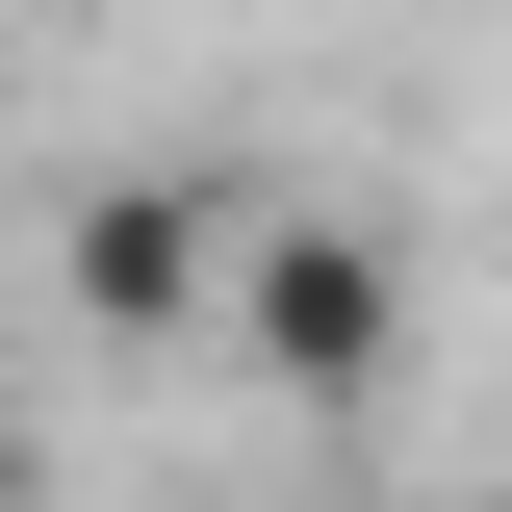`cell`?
Here are the masks:
<instances>
[{"label":"cell","mask_w":512,"mask_h":512,"mask_svg":"<svg viewBox=\"0 0 512 512\" xmlns=\"http://www.w3.org/2000/svg\"><path fill=\"white\" fill-rule=\"evenodd\" d=\"M231 384L384 410V384H410V231H359V205H256V231H231Z\"/></svg>","instance_id":"1"},{"label":"cell","mask_w":512,"mask_h":512,"mask_svg":"<svg viewBox=\"0 0 512 512\" xmlns=\"http://www.w3.org/2000/svg\"><path fill=\"white\" fill-rule=\"evenodd\" d=\"M231 231H256V205H205V180H103L52 231V282H77V333L180 359V333H231Z\"/></svg>","instance_id":"2"}]
</instances>
